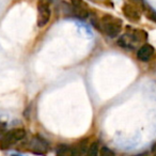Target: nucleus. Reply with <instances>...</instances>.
I'll return each mask as SVG.
<instances>
[{"instance_id": "obj_1", "label": "nucleus", "mask_w": 156, "mask_h": 156, "mask_svg": "<svg viewBox=\"0 0 156 156\" xmlns=\"http://www.w3.org/2000/svg\"><path fill=\"white\" fill-rule=\"evenodd\" d=\"M123 28V23L120 18L112 15H104L98 20V29L102 30L109 37H118Z\"/></svg>"}, {"instance_id": "obj_2", "label": "nucleus", "mask_w": 156, "mask_h": 156, "mask_svg": "<svg viewBox=\"0 0 156 156\" xmlns=\"http://www.w3.org/2000/svg\"><path fill=\"white\" fill-rule=\"evenodd\" d=\"M147 34L142 30H128L121 39L119 40L118 43L122 47L134 48L137 46V44L143 43L147 41Z\"/></svg>"}, {"instance_id": "obj_3", "label": "nucleus", "mask_w": 156, "mask_h": 156, "mask_svg": "<svg viewBox=\"0 0 156 156\" xmlns=\"http://www.w3.org/2000/svg\"><path fill=\"white\" fill-rule=\"evenodd\" d=\"M25 136H26V132L23 128H15V129L10 130L5 135H3L2 138L0 139V149H9L11 145L15 144L16 142L24 139Z\"/></svg>"}, {"instance_id": "obj_4", "label": "nucleus", "mask_w": 156, "mask_h": 156, "mask_svg": "<svg viewBox=\"0 0 156 156\" xmlns=\"http://www.w3.org/2000/svg\"><path fill=\"white\" fill-rule=\"evenodd\" d=\"M49 3L39 1L37 3V26L44 27L50 20V8Z\"/></svg>"}, {"instance_id": "obj_5", "label": "nucleus", "mask_w": 156, "mask_h": 156, "mask_svg": "<svg viewBox=\"0 0 156 156\" xmlns=\"http://www.w3.org/2000/svg\"><path fill=\"white\" fill-rule=\"evenodd\" d=\"M73 14L78 18L85 20L89 16V7L83 0H71Z\"/></svg>"}, {"instance_id": "obj_6", "label": "nucleus", "mask_w": 156, "mask_h": 156, "mask_svg": "<svg viewBox=\"0 0 156 156\" xmlns=\"http://www.w3.org/2000/svg\"><path fill=\"white\" fill-rule=\"evenodd\" d=\"M122 10H123V14L125 15V17L132 22H138L140 20V8H138L137 5L133 3H125Z\"/></svg>"}, {"instance_id": "obj_7", "label": "nucleus", "mask_w": 156, "mask_h": 156, "mask_svg": "<svg viewBox=\"0 0 156 156\" xmlns=\"http://www.w3.org/2000/svg\"><path fill=\"white\" fill-rule=\"evenodd\" d=\"M154 47L150 44H144L139 48L138 52H137V58L141 61H149L154 55Z\"/></svg>"}, {"instance_id": "obj_8", "label": "nucleus", "mask_w": 156, "mask_h": 156, "mask_svg": "<svg viewBox=\"0 0 156 156\" xmlns=\"http://www.w3.org/2000/svg\"><path fill=\"white\" fill-rule=\"evenodd\" d=\"M58 155H76L75 147H67V145H59L57 149Z\"/></svg>"}, {"instance_id": "obj_9", "label": "nucleus", "mask_w": 156, "mask_h": 156, "mask_svg": "<svg viewBox=\"0 0 156 156\" xmlns=\"http://www.w3.org/2000/svg\"><path fill=\"white\" fill-rule=\"evenodd\" d=\"M88 139H83V141L78 143V147H75V151H76V155H79V154H85L88 152Z\"/></svg>"}, {"instance_id": "obj_10", "label": "nucleus", "mask_w": 156, "mask_h": 156, "mask_svg": "<svg viewBox=\"0 0 156 156\" xmlns=\"http://www.w3.org/2000/svg\"><path fill=\"white\" fill-rule=\"evenodd\" d=\"M98 151H100V144H98V142H93L88 147L87 153L89 154L90 156H96L98 154Z\"/></svg>"}, {"instance_id": "obj_11", "label": "nucleus", "mask_w": 156, "mask_h": 156, "mask_svg": "<svg viewBox=\"0 0 156 156\" xmlns=\"http://www.w3.org/2000/svg\"><path fill=\"white\" fill-rule=\"evenodd\" d=\"M101 155H103V156H105V155H107V156H113V155H115V153H113L112 151H110V150H109L108 147H102V150H101Z\"/></svg>"}, {"instance_id": "obj_12", "label": "nucleus", "mask_w": 156, "mask_h": 156, "mask_svg": "<svg viewBox=\"0 0 156 156\" xmlns=\"http://www.w3.org/2000/svg\"><path fill=\"white\" fill-rule=\"evenodd\" d=\"M147 17L149 18V20H153V22L156 23V13H154L153 11H147Z\"/></svg>"}, {"instance_id": "obj_13", "label": "nucleus", "mask_w": 156, "mask_h": 156, "mask_svg": "<svg viewBox=\"0 0 156 156\" xmlns=\"http://www.w3.org/2000/svg\"><path fill=\"white\" fill-rule=\"evenodd\" d=\"M152 150H153V152H156V143L153 145V149H152Z\"/></svg>"}]
</instances>
